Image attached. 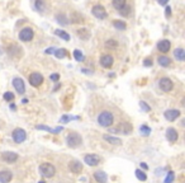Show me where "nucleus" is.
<instances>
[{
  "mask_svg": "<svg viewBox=\"0 0 185 183\" xmlns=\"http://www.w3.org/2000/svg\"><path fill=\"white\" fill-rule=\"evenodd\" d=\"M114 122V116L112 112L109 111H103L99 116H98V123L102 127H110Z\"/></svg>",
  "mask_w": 185,
  "mask_h": 183,
  "instance_id": "nucleus-1",
  "label": "nucleus"
},
{
  "mask_svg": "<svg viewBox=\"0 0 185 183\" xmlns=\"http://www.w3.org/2000/svg\"><path fill=\"white\" fill-rule=\"evenodd\" d=\"M81 142H83V137L78 132H70L67 135V137H66V144H67L69 148H71V149L79 148V146L81 145Z\"/></svg>",
  "mask_w": 185,
  "mask_h": 183,
  "instance_id": "nucleus-2",
  "label": "nucleus"
},
{
  "mask_svg": "<svg viewBox=\"0 0 185 183\" xmlns=\"http://www.w3.org/2000/svg\"><path fill=\"white\" fill-rule=\"evenodd\" d=\"M38 171H40V174L42 177H45V178H51V177L55 176V173H56V169H55V167L52 166V164H50V163L41 164Z\"/></svg>",
  "mask_w": 185,
  "mask_h": 183,
  "instance_id": "nucleus-3",
  "label": "nucleus"
},
{
  "mask_svg": "<svg viewBox=\"0 0 185 183\" xmlns=\"http://www.w3.org/2000/svg\"><path fill=\"white\" fill-rule=\"evenodd\" d=\"M109 132H113V134H124V135H128L132 132V125L129 122H122L118 127H116V129L110 130Z\"/></svg>",
  "mask_w": 185,
  "mask_h": 183,
  "instance_id": "nucleus-4",
  "label": "nucleus"
},
{
  "mask_svg": "<svg viewBox=\"0 0 185 183\" xmlns=\"http://www.w3.org/2000/svg\"><path fill=\"white\" fill-rule=\"evenodd\" d=\"M85 163L90 167H97L98 164L102 161V158L98 155V154H86L85 158H84Z\"/></svg>",
  "mask_w": 185,
  "mask_h": 183,
  "instance_id": "nucleus-5",
  "label": "nucleus"
},
{
  "mask_svg": "<svg viewBox=\"0 0 185 183\" xmlns=\"http://www.w3.org/2000/svg\"><path fill=\"white\" fill-rule=\"evenodd\" d=\"M91 13H93L94 17H97L98 19H105V18L108 17V13H107L105 8L102 7V5H94L93 9H91Z\"/></svg>",
  "mask_w": 185,
  "mask_h": 183,
  "instance_id": "nucleus-6",
  "label": "nucleus"
},
{
  "mask_svg": "<svg viewBox=\"0 0 185 183\" xmlns=\"http://www.w3.org/2000/svg\"><path fill=\"white\" fill-rule=\"evenodd\" d=\"M159 87H160V89L162 92H170L174 88V83L169 78H161L160 82H159Z\"/></svg>",
  "mask_w": 185,
  "mask_h": 183,
  "instance_id": "nucleus-7",
  "label": "nucleus"
},
{
  "mask_svg": "<svg viewBox=\"0 0 185 183\" xmlns=\"http://www.w3.org/2000/svg\"><path fill=\"white\" fill-rule=\"evenodd\" d=\"M27 137V132L23 130V129H15L13 131V140L17 142V144H21L26 140Z\"/></svg>",
  "mask_w": 185,
  "mask_h": 183,
  "instance_id": "nucleus-8",
  "label": "nucleus"
},
{
  "mask_svg": "<svg viewBox=\"0 0 185 183\" xmlns=\"http://www.w3.org/2000/svg\"><path fill=\"white\" fill-rule=\"evenodd\" d=\"M33 29L31 28H23L21 32H19V40L23 41V42H29L32 41L33 38Z\"/></svg>",
  "mask_w": 185,
  "mask_h": 183,
  "instance_id": "nucleus-9",
  "label": "nucleus"
},
{
  "mask_svg": "<svg viewBox=\"0 0 185 183\" xmlns=\"http://www.w3.org/2000/svg\"><path fill=\"white\" fill-rule=\"evenodd\" d=\"M29 83L33 87H40L43 83V77L40 74V72H32L29 75Z\"/></svg>",
  "mask_w": 185,
  "mask_h": 183,
  "instance_id": "nucleus-10",
  "label": "nucleus"
},
{
  "mask_svg": "<svg viewBox=\"0 0 185 183\" xmlns=\"http://www.w3.org/2000/svg\"><path fill=\"white\" fill-rule=\"evenodd\" d=\"M180 113L181 112L179 111V109H168V111L164 112V116L168 121H175L176 118L180 117Z\"/></svg>",
  "mask_w": 185,
  "mask_h": 183,
  "instance_id": "nucleus-11",
  "label": "nucleus"
},
{
  "mask_svg": "<svg viewBox=\"0 0 185 183\" xmlns=\"http://www.w3.org/2000/svg\"><path fill=\"white\" fill-rule=\"evenodd\" d=\"M69 169L72 172V173H75V174H79V173H81V171H83V164L79 161V160H71L70 161V164H69Z\"/></svg>",
  "mask_w": 185,
  "mask_h": 183,
  "instance_id": "nucleus-12",
  "label": "nucleus"
},
{
  "mask_svg": "<svg viewBox=\"0 0 185 183\" xmlns=\"http://www.w3.org/2000/svg\"><path fill=\"white\" fill-rule=\"evenodd\" d=\"M13 85H14L15 90H17L19 94H23L24 92H26L24 82H23V79H21V78H14V79H13Z\"/></svg>",
  "mask_w": 185,
  "mask_h": 183,
  "instance_id": "nucleus-13",
  "label": "nucleus"
},
{
  "mask_svg": "<svg viewBox=\"0 0 185 183\" xmlns=\"http://www.w3.org/2000/svg\"><path fill=\"white\" fill-rule=\"evenodd\" d=\"M113 57L110 56V55H103V56L100 57V65L105 69H109V67H112L113 65Z\"/></svg>",
  "mask_w": 185,
  "mask_h": 183,
  "instance_id": "nucleus-14",
  "label": "nucleus"
},
{
  "mask_svg": "<svg viewBox=\"0 0 185 183\" xmlns=\"http://www.w3.org/2000/svg\"><path fill=\"white\" fill-rule=\"evenodd\" d=\"M2 159L7 163H14L18 159V154L14 151H5L2 154Z\"/></svg>",
  "mask_w": 185,
  "mask_h": 183,
  "instance_id": "nucleus-15",
  "label": "nucleus"
},
{
  "mask_svg": "<svg viewBox=\"0 0 185 183\" xmlns=\"http://www.w3.org/2000/svg\"><path fill=\"white\" fill-rule=\"evenodd\" d=\"M178 137H179V134L174 127H169V129L166 130V139H168L170 142H175L178 140Z\"/></svg>",
  "mask_w": 185,
  "mask_h": 183,
  "instance_id": "nucleus-16",
  "label": "nucleus"
},
{
  "mask_svg": "<svg viewBox=\"0 0 185 183\" xmlns=\"http://www.w3.org/2000/svg\"><path fill=\"white\" fill-rule=\"evenodd\" d=\"M170 47H171V43H170V41H168V40H162V41H160V42L157 43V50H159L160 52H162V53L169 52V51H170Z\"/></svg>",
  "mask_w": 185,
  "mask_h": 183,
  "instance_id": "nucleus-17",
  "label": "nucleus"
},
{
  "mask_svg": "<svg viewBox=\"0 0 185 183\" xmlns=\"http://www.w3.org/2000/svg\"><path fill=\"white\" fill-rule=\"evenodd\" d=\"M13 178V173L10 171H2L0 172V183H9Z\"/></svg>",
  "mask_w": 185,
  "mask_h": 183,
  "instance_id": "nucleus-18",
  "label": "nucleus"
},
{
  "mask_svg": "<svg viewBox=\"0 0 185 183\" xmlns=\"http://www.w3.org/2000/svg\"><path fill=\"white\" fill-rule=\"evenodd\" d=\"M94 178H95V181H97L98 183H107V182H108V176H107V173L103 172V171L95 172V173H94Z\"/></svg>",
  "mask_w": 185,
  "mask_h": 183,
  "instance_id": "nucleus-19",
  "label": "nucleus"
},
{
  "mask_svg": "<svg viewBox=\"0 0 185 183\" xmlns=\"http://www.w3.org/2000/svg\"><path fill=\"white\" fill-rule=\"evenodd\" d=\"M37 129H38V130H43V131H47V132H50V134H59V132H61V131L64 130L61 126L57 127V129H51V127L45 126V125H38V126H37Z\"/></svg>",
  "mask_w": 185,
  "mask_h": 183,
  "instance_id": "nucleus-20",
  "label": "nucleus"
},
{
  "mask_svg": "<svg viewBox=\"0 0 185 183\" xmlns=\"http://www.w3.org/2000/svg\"><path fill=\"white\" fill-rule=\"evenodd\" d=\"M104 140L108 141L109 144H112V145H121L122 144V140L119 137H114V136H110V135H104Z\"/></svg>",
  "mask_w": 185,
  "mask_h": 183,
  "instance_id": "nucleus-21",
  "label": "nucleus"
},
{
  "mask_svg": "<svg viewBox=\"0 0 185 183\" xmlns=\"http://www.w3.org/2000/svg\"><path fill=\"white\" fill-rule=\"evenodd\" d=\"M174 56L178 61H184L185 60V51L183 48H176L174 51Z\"/></svg>",
  "mask_w": 185,
  "mask_h": 183,
  "instance_id": "nucleus-22",
  "label": "nucleus"
},
{
  "mask_svg": "<svg viewBox=\"0 0 185 183\" xmlns=\"http://www.w3.org/2000/svg\"><path fill=\"white\" fill-rule=\"evenodd\" d=\"M157 62H159V65H161V66L166 67V66H170V64H171V60H170L168 56H159V59H157Z\"/></svg>",
  "mask_w": 185,
  "mask_h": 183,
  "instance_id": "nucleus-23",
  "label": "nucleus"
},
{
  "mask_svg": "<svg viewBox=\"0 0 185 183\" xmlns=\"http://www.w3.org/2000/svg\"><path fill=\"white\" fill-rule=\"evenodd\" d=\"M55 34L59 36V37L62 38L64 41H70V34L67 32L62 31V29H56V31H55Z\"/></svg>",
  "mask_w": 185,
  "mask_h": 183,
  "instance_id": "nucleus-24",
  "label": "nucleus"
},
{
  "mask_svg": "<svg viewBox=\"0 0 185 183\" xmlns=\"http://www.w3.org/2000/svg\"><path fill=\"white\" fill-rule=\"evenodd\" d=\"M113 26L114 28H117L118 31H124L127 28V24L124 23V21H114L113 22Z\"/></svg>",
  "mask_w": 185,
  "mask_h": 183,
  "instance_id": "nucleus-25",
  "label": "nucleus"
},
{
  "mask_svg": "<svg viewBox=\"0 0 185 183\" xmlns=\"http://www.w3.org/2000/svg\"><path fill=\"white\" fill-rule=\"evenodd\" d=\"M135 174H136L137 179H138V181H141V182H145V181L147 179V174H146L143 171H141V169H136Z\"/></svg>",
  "mask_w": 185,
  "mask_h": 183,
  "instance_id": "nucleus-26",
  "label": "nucleus"
},
{
  "mask_svg": "<svg viewBox=\"0 0 185 183\" xmlns=\"http://www.w3.org/2000/svg\"><path fill=\"white\" fill-rule=\"evenodd\" d=\"M55 56L59 57V59H64L66 57V55H67V51L65 48H59V50H55Z\"/></svg>",
  "mask_w": 185,
  "mask_h": 183,
  "instance_id": "nucleus-27",
  "label": "nucleus"
},
{
  "mask_svg": "<svg viewBox=\"0 0 185 183\" xmlns=\"http://www.w3.org/2000/svg\"><path fill=\"white\" fill-rule=\"evenodd\" d=\"M78 34L81 40H89L90 38V33L88 29H79L78 31Z\"/></svg>",
  "mask_w": 185,
  "mask_h": 183,
  "instance_id": "nucleus-28",
  "label": "nucleus"
},
{
  "mask_svg": "<svg viewBox=\"0 0 185 183\" xmlns=\"http://www.w3.org/2000/svg\"><path fill=\"white\" fill-rule=\"evenodd\" d=\"M113 7L116 8V9H121V8H123L126 4H127V0H113Z\"/></svg>",
  "mask_w": 185,
  "mask_h": 183,
  "instance_id": "nucleus-29",
  "label": "nucleus"
},
{
  "mask_svg": "<svg viewBox=\"0 0 185 183\" xmlns=\"http://www.w3.org/2000/svg\"><path fill=\"white\" fill-rule=\"evenodd\" d=\"M140 132H141V135H142V136H149V135L151 134V129H150L149 126L142 125V126L140 127Z\"/></svg>",
  "mask_w": 185,
  "mask_h": 183,
  "instance_id": "nucleus-30",
  "label": "nucleus"
},
{
  "mask_svg": "<svg viewBox=\"0 0 185 183\" xmlns=\"http://www.w3.org/2000/svg\"><path fill=\"white\" fill-rule=\"evenodd\" d=\"M174 179H175V173L173 171H170L168 174H166V177L164 179V183H173Z\"/></svg>",
  "mask_w": 185,
  "mask_h": 183,
  "instance_id": "nucleus-31",
  "label": "nucleus"
},
{
  "mask_svg": "<svg viewBox=\"0 0 185 183\" xmlns=\"http://www.w3.org/2000/svg\"><path fill=\"white\" fill-rule=\"evenodd\" d=\"M34 7H36V9L38 12H43L45 10V2H43V0H36Z\"/></svg>",
  "mask_w": 185,
  "mask_h": 183,
  "instance_id": "nucleus-32",
  "label": "nucleus"
},
{
  "mask_svg": "<svg viewBox=\"0 0 185 183\" xmlns=\"http://www.w3.org/2000/svg\"><path fill=\"white\" fill-rule=\"evenodd\" d=\"M74 57H75V60L79 61V62L84 61V55H83V52L80 50H75V51H74Z\"/></svg>",
  "mask_w": 185,
  "mask_h": 183,
  "instance_id": "nucleus-33",
  "label": "nucleus"
},
{
  "mask_svg": "<svg viewBox=\"0 0 185 183\" xmlns=\"http://www.w3.org/2000/svg\"><path fill=\"white\" fill-rule=\"evenodd\" d=\"M56 19H57V22L60 23V24H62V26H67L70 22L66 19V17L65 15H62V14H59V15H56Z\"/></svg>",
  "mask_w": 185,
  "mask_h": 183,
  "instance_id": "nucleus-34",
  "label": "nucleus"
},
{
  "mask_svg": "<svg viewBox=\"0 0 185 183\" xmlns=\"http://www.w3.org/2000/svg\"><path fill=\"white\" fill-rule=\"evenodd\" d=\"M119 14H121V15H124V17L129 15V14H131V7H128V5L126 4L123 8L119 9Z\"/></svg>",
  "mask_w": 185,
  "mask_h": 183,
  "instance_id": "nucleus-35",
  "label": "nucleus"
},
{
  "mask_svg": "<svg viewBox=\"0 0 185 183\" xmlns=\"http://www.w3.org/2000/svg\"><path fill=\"white\" fill-rule=\"evenodd\" d=\"M140 107H141L142 111H145V112H150L151 111V107L147 104L146 102H143V101H140Z\"/></svg>",
  "mask_w": 185,
  "mask_h": 183,
  "instance_id": "nucleus-36",
  "label": "nucleus"
},
{
  "mask_svg": "<svg viewBox=\"0 0 185 183\" xmlns=\"http://www.w3.org/2000/svg\"><path fill=\"white\" fill-rule=\"evenodd\" d=\"M4 99L7 102H13L14 101V94L12 93V92H7V93H4Z\"/></svg>",
  "mask_w": 185,
  "mask_h": 183,
  "instance_id": "nucleus-37",
  "label": "nucleus"
},
{
  "mask_svg": "<svg viewBox=\"0 0 185 183\" xmlns=\"http://www.w3.org/2000/svg\"><path fill=\"white\" fill-rule=\"evenodd\" d=\"M118 43H117V41L116 40H108L107 42H105V46L107 47H116Z\"/></svg>",
  "mask_w": 185,
  "mask_h": 183,
  "instance_id": "nucleus-38",
  "label": "nucleus"
},
{
  "mask_svg": "<svg viewBox=\"0 0 185 183\" xmlns=\"http://www.w3.org/2000/svg\"><path fill=\"white\" fill-rule=\"evenodd\" d=\"M75 118H79V117H71V116H62V117H61V122H62V123H67L69 121H71V120H75Z\"/></svg>",
  "mask_w": 185,
  "mask_h": 183,
  "instance_id": "nucleus-39",
  "label": "nucleus"
},
{
  "mask_svg": "<svg viewBox=\"0 0 185 183\" xmlns=\"http://www.w3.org/2000/svg\"><path fill=\"white\" fill-rule=\"evenodd\" d=\"M50 79H51L52 82H59V80H60V75H59V74H51Z\"/></svg>",
  "mask_w": 185,
  "mask_h": 183,
  "instance_id": "nucleus-40",
  "label": "nucleus"
},
{
  "mask_svg": "<svg viewBox=\"0 0 185 183\" xmlns=\"http://www.w3.org/2000/svg\"><path fill=\"white\" fill-rule=\"evenodd\" d=\"M143 65L147 66V67H150V66H152V61H151L150 59H146V60L143 61Z\"/></svg>",
  "mask_w": 185,
  "mask_h": 183,
  "instance_id": "nucleus-41",
  "label": "nucleus"
},
{
  "mask_svg": "<svg viewBox=\"0 0 185 183\" xmlns=\"http://www.w3.org/2000/svg\"><path fill=\"white\" fill-rule=\"evenodd\" d=\"M157 2H159V4H160V5H164V7H165L166 4L169 3V0H157Z\"/></svg>",
  "mask_w": 185,
  "mask_h": 183,
  "instance_id": "nucleus-42",
  "label": "nucleus"
},
{
  "mask_svg": "<svg viewBox=\"0 0 185 183\" xmlns=\"http://www.w3.org/2000/svg\"><path fill=\"white\" fill-rule=\"evenodd\" d=\"M55 50H56V48L50 47V48H47V50H46V53H48V55H50V53H53V52H55Z\"/></svg>",
  "mask_w": 185,
  "mask_h": 183,
  "instance_id": "nucleus-43",
  "label": "nucleus"
},
{
  "mask_svg": "<svg viewBox=\"0 0 185 183\" xmlns=\"http://www.w3.org/2000/svg\"><path fill=\"white\" fill-rule=\"evenodd\" d=\"M141 168L145 169V171H147V169H149V166H147L146 163H141Z\"/></svg>",
  "mask_w": 185,
  "mask_h": 183,
  "instance_id": "nucleus-44",
  "label": "nucleus"
},
{
  "mask_svg": "<svg viewBox=\"0 0 185 183\" xmlns=\"http://www.w3.org/2000/svg\"><path fill=\"white\" fill-rule=\"evenodd\" d=\"M170 14H171V8L170 7H166V15L170 17Z\"/></svg>",
  "mask_w": 185,
  "mask_h": 183,
  "instance_id": "nucleus-45",
  "label": "nucleus"
},
{
  "mask_svg": "<svg viewBox=\"0 0 185 183\" xmlns=\"http://www.w3.org/2000/svg\"><path fill=\"white\" fill-rule=\"evenodd\" d=\"M81 71H83V72H85V74H89V75H91V74H93V72H91L90 70H86V69H83Z\"/></svg>",
  "mask_w": 185,
  "mask_h": 183,
  "instance_id": "nucleus-46",
  "label": "nucleus"
},
{
  "mask_svg": "<svg viewBox=\"0 0 185 183\" xmlns=\"http://www.w3.org/2000/svg\"><path fill=\"white\" fill-rule=\"evenodd\" d=\"M22 103H24V104L28 103V99H22Z\"/></svg>",
  "mask_w": 185,
  "mask_h": 183,
  "instance_id": "nucleus-47",
  "label": "nucleus"
},
{
  "mask_svg": "<svg viewBox=\"0 0 185 183\" xmlns=\"http://www.w3.org/2000/svg\"><path fill=\"white\" fill-rule=\"evenodd\" d=\"M38 183H46V182H45V181H40Z\"/></svg>",
  "mask_w": 185,
  "mask_h": 183,
  "instance_id": "nucleus-48",
  "label": "nucleus"
}]
</instances>
